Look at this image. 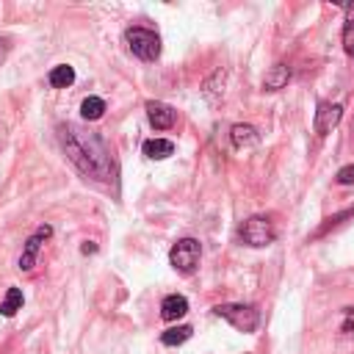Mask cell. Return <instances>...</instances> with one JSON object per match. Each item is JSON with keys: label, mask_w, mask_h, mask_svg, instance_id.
Listing matches in <instances>:
<instances>
[{"label": "cell", "mask_w": 354, "mask_h": 354, "mask_svg": "<svg viewBox=\"0 0 354 354\" xmlns=\"http://www.w3.org/2000/svg\"><path fill=\"white\" fill-rule=\"evenodd\" d=\"M59 141H61V149L67 152V158L78 166V171H83L86 177H92V180H114V158H111V149L105 147V141L81 127V125H59Z\"/></svg>", "instance_id": "cell-1"}, {"label": "cell", "mask_w": 354, "mask_h": 354, "mask_svg": "<svg viewBox=\"0 0 354 354\" xmlns=\"http://www.w3.org/2000/svg\"><path fill=\"white\" fill-rule=\"evenodd\" d=\"M125 39H127L130 53L141 61H155L160 56V37L149 28H127Z\"/></svg>", "instance_id": "cell-2"}, {"label": "cell", "mask_w": 354, "mask_h": 354, "mask_svg": "<svg viewBox=\"0 0 354 354\" xmlns=\"http://www.w3.org/2000/svg\"><path fill=\"white\" fill-rule=\"evenodd\" d=\"M214 313L227 324H233L238 332H255L260 324V313L252 304H216Z\"/></svg>", "instance_id": "cell-3"}, {"label": "cell", "mask_w": 354, "mask_h": 354, "mask_svg": "<svg viewBox=\"0 0 354 354\" xmlns=\"http://www.w3.org/2000/svg\"><path fill=\"white\" fill-rule=\"evenodd\" d=\"M274 238H277V227H274V222H271L269 216H252V219H247L244 227H241V241H244L247 247L263 249V247L274 244Z\"/></svg>", "instance_id": "cell-4"}, {"label": "cell", "mask_w": 354, "mask_h": 354, "mask_svg": "<svg viewBox=\"0 0 354 354\" xmlns=\"http://www.w3.org/2000/svg\"><path fill=\"white\" fill-rule=\"evenodd\" d=\"M200 258H202V247L197 238H180L169 252V263L180 274H191L200 266Z\"/></svg>", "instance_id": "cell-5"}, {"label": "cell", "mask_w": 354, "mask_h": 354, "mask_svg": "<svg viewBox=\"0 0 354 354\" xmlns=\"http://www.w3.org/2000/svg\"><path fill=\"white\" fill-rule=\"evenodd\" d=\"M53 236V227L50 225H45V227H39L28 241H25V249H23V255H20V271H31L34 266H37V258H39V252H42V247H45V241Z\"/></svg>", "instance_id": "cell-6"}, {"label": "cell", "mask_w": 354, "mask_h": 354, "mask_svg": "<svg viewBox=\"0 0 354 354\" xmlns=\"http://www.w3.org/2000/svg\"><path fill=\"white\" fill-rule=\"evenodd\" d=\"M340 119H343V105H337V103H318V111L313 116V127H315L318 136H326V133H332L340 125Z\"/></svg>", "instance_id": "cell-7"}, {"label": "cell", "mask_w": 354, "mask_h": 354, "mask_svg": "<svg viewBox=\"0 0 354 354\" xmlns=\"http://www.w3.org/2000/svg\"><path fill=\"white\" fill-rule=\"evenodd\" d=\"M147 119H149V125H152L155 130H169V127H174V122H177V111H174L171 105H166V103L149 100V103H147Z\"/></svg>", "instance_id": "cell-8"}, {"label": "cell", "mask_w": 354, "mask_h": 354, "mask_svg": "<svg viewBox=\"0 0 354 354\" xmlns=\"http://www.w3.org/2000/svg\"><path fill=\"white\" fill-rule=\"evenodd\" d=\"M186 313H189V302L180 293H171V296H166L160 302V318L163 321H177V318H183Z\"/></svg>", "instance_id": "cell-9"}, {"label": "cell", "mask_w": 354, "mask_h": 354, "mask_svg": "<svg viewBox=\"0 0 354 354\" xmlns=\"http://www.w3.org/2000/svg\"><path fill=\"white\" fill-rule=\"evenodd\" d=\"M230 141H233L236 149H247V147L260 144V133L252 125H233L230 127Z\"/></svg>", "instance_id": "cell-10"}, {"label": "cell", "mask_w": 354, "mask_h": 354, "mask_svg": "<svg viewBox=\"0 0 354 354\" xmlns=\"http://www.w3.org/2000/svg\"><path fill=\"white\" fill-rule=\"evenodd\" d=\"M288 81H291V67L288 64H274L263 78V89L266 92H280V89L288 86Z\"/></svg>", "instance_id": "cell-11"}, {"label": "cell", "mask_w": 354, "mask_h": 354, "mask_svg": "<svg viewBox=\"0 0 354 354\" xmlns=\"http://www.w3.org/2000/svg\"><path fill=\"white\" fill-rule=\"evenodd\" d=\"M141 152H144L149 160H163V158H169V155L174 152V144H171L169 138H149V141H144Z\"/></svg>", "instance_id": "cell-12"}, {"label": "cell", "mask_w": 354, "mask_h": 354, "mask_svg": "<svg viewBox=\"0 0 354 354\" xmlns=\"http://www.w3.org/2000/svg\"><path fill=\"white\" fill-rule=\"evenodd\" d=\"M23 302H25L23 291L20 288H9L6 296H3V302H0V315H6V318L17 315V310H23Z\"/></svg>", "instance_id": "cell-13"}, {"label": "cell", "mask_w": 354, "mask_h": 354, "mask_svg": "<svg viewBox=\"0 0 354 354\" xmlns=\"http://www.w3.org/2000/svg\"><path fill=\"white\" fill-rule=\"evenodd\" d=\"M48 81H50V86H56V89H67V86L75 83V70H72L70 64H59V67L50 70Z\"/></svg>", "instance_id": "cell-14"}, {"label": "cell", "mask_w": 354, "mask_h": 354, "mask_svg": "<svg viewBox=\"0 0 354 354\" xmlns=\"http://www.w3.org/2000/svg\"><path fill=\"white\" fill-rule=\"evenodd\" d=\"M105 114V100L103 97H86L83 103H81V116L86 119V122H94V119H100Z\"/></svg>", "instance_id": "cell-15"}, {"label": "cell", "mask_w": 354, "mask_h": 354, "mask_svg": "<svg viewBox=\"0 0 354 354\" xmlns=\"http://www.w3.org/2000/svg\"><path fill=\"white\" fill-rule=\"evenodd\" d=\"M191 332H194V329L186 326V324H183V326H171V329H166V332L160 335V343H163V346H180V343H186V340L191 337Z\"/></svg>", "instance_id": "cell-16"}, {"label": "cell", "mask_w": 354, "mask_h": 354, "mask_svg": "<svg viewBox=\"0 0 354 354\" xmlns=\"http://www.w3.org/2000/svg\"><path fill=\"white\" fill-rule=\"evenodd\" d=\"M343 48L354 59V3L346 6V25H343Z\"/></svg>", "instance_id": "cell-17"}, {"label": "cell", "mask_w": 354, "mask_h": 354, "mask_svg": "<svg viewBox=\"0 0 354 354\" xmlns=\"http://www.w3.org/2000/svg\"><path fill=\"white\" fill-rule=\"evenodd\" d=\"M335 180H337L340 186H354V163H351V166H343V169L337 171Z\"/></svg>", "instance_id": "cell-18"}, {"label": "cell", "mask_w": 354, "mask_h": 354, "mask_svg": "<svg viewBox=\"0 0 354 354\" xmlns=\"http://www.w3.org/2000/svg\"><path fill=\"white\" fill-rule=\"evenodd\" d=\"M340 332H343V335H351V332H354V307H346V310H343Z\"/></svg>", "instance_id": "cell-19"}, {"label": "cell", "mask_w": 354, "mask_h": 354, "mask_svg": "<svg viewBox=\"0 0 354 354\" xmlns=\"http://www.w3.org/2000/svg\"><path fill=\"white\" fill-rule=\"evenodd\" d=\"M6 56H9V39H0V64L6 61Z\"/></svg>", "instance_id": "cell-20"}, {"label": "cell", "mask_w": 354, "mask_h": 354, "mask_svg": "<svg viewBox=\"0 0 354 354\" xmlns=\"http://www.w3.org/2000/svg\"><path fill=\"white\" fill-rule=\"evenodd\" d=\"M81 252H83V255H94V252H97V244H94V241H86V244L81 247Z\"/></svg>", "instance_id": "cell-21"}, {"label": "cell", "mask_w": 354, "mask_h": 354, "mask_svg": "<svg viewBox=\"0 0 354 354\" xmlns=\"http://www.w3.org/2000/svg\"><path fill=\"white\" fill-rule=\"evenodd\" d=\"M351 130H354V122H351Z\"/></svg>", "instance_id": "cell-22"}]
</instances>
